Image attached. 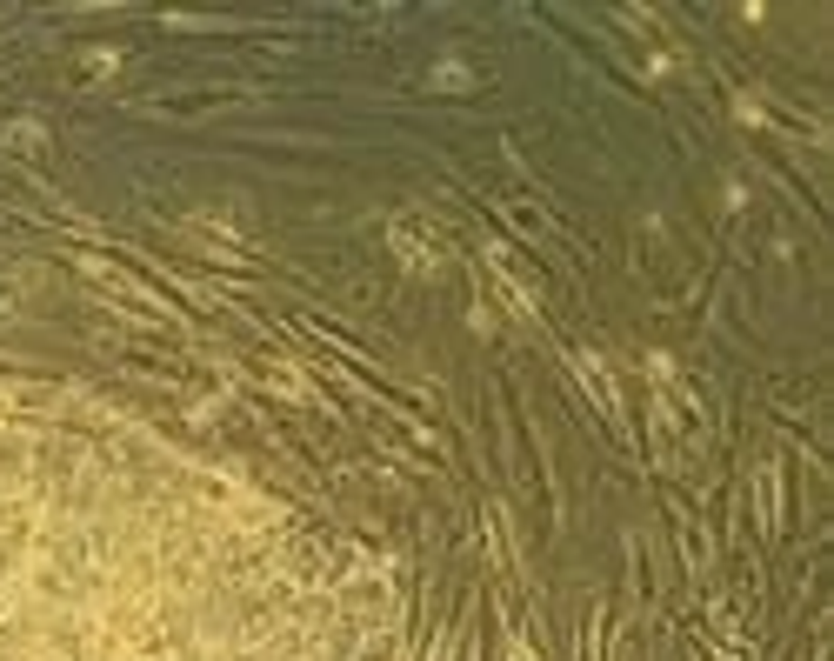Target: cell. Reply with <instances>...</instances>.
Returning a JSON list of instances; mask_svg holds the SVG:
<instances>
[{
  "mask_svg": "<svg viewBox=\"0 0 834 661\" xmlns=\"http://www.w3.org/2000/svg\"><path fill=\"white\" fill-rule=\"evenodd\" d=\"M507 655H514V661H534V648H527V641H514V648H507Z\"/></svg>",
  "mask_w": 834,
  "mask_h": 661,
  "instance_id": "7a4b0ae2",
  "label": "cell"
},
{
  "mask_svg": "<svg viewBox=\"0 0 834 661\" xmlns=\"http://www.w3.org/2000/svg\"><path fill=\"white\" fill-rule=\"evenodd\" d=\"M394 254H401L407 267H421V275H428V267H434V254H428V247L414 241V228H394Z\"/></svg>",
  "mask_w": 834,
  "mask_h": 661,
  "instance_id": "6da1fadb",
  "label": "cell"
}]
</instances>
